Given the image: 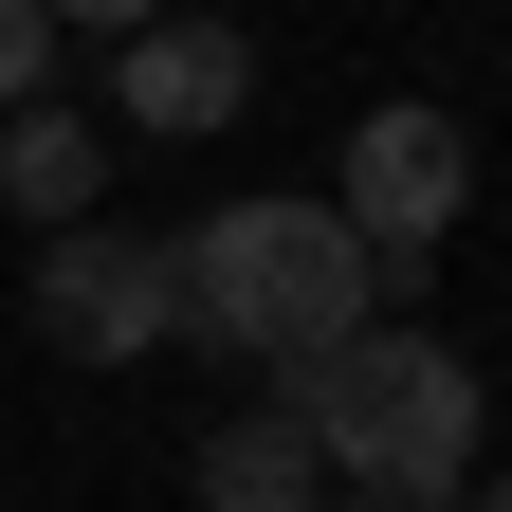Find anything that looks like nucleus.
Listing matches in <instances>:
<instances>
[{
    "mask_svg": "<svg viewBox=\"0 0 512 512\" xmlns=\"http://www.w3.org/2000/svg\"><path fill=\"white\" fill-rule=\"evenodd\" d=\"M238 92H256V37H238V19H128V37H110V110L147 128V147L238 128Z\"/></svg>",
    "mask_w": 512,
    "mask_h": 512,
    "instance_id": "39448f33",
    "label": "nucleus"
},
{
    "mask_svg": "<svg viewBox=\"0 0 512 512\" xmlns=\"http://www.w3.org/2000/svg\"><path fill=\"white\" fill-rule=\"evenodd\" d=\"M476 366L439 348V330H403V311H366V330L330 348V366H293V439H311V476L330 494H384V512H439L476 476Z\"/></svg>",
    "mask_w": 512,
    "mask_h": 512,
    "instance_id": "f257e3e1",
    "label": "nucleus"
},
{
    "mask_svg": "<svg viewBox=\"0 0 512 512\" xmlns=\"http://www.w3.org/2000/svg\"><path fill=\"white\" fill-rule=\"evenodd\" d=\"M330 512H384V494H330Z\"/></svg>",
    "mask_w": 512,
    "mask_h": 512,
    "instance_id": "9d476101",
    "label": "nucleus"
},
{
    "mask_svg": "<svg viewBox=\"0 0 512 512\" xmlns=\"http://www.w3.org/2000/svg\"><path fill=\"white\" fill-rule=\"evenodd\" d=\"M0 202H19L37 238H74V220L110 202V128H92V110H55V92H37V110H0Z\"/></svg>",
    "mask_w": 512,
    "mask_h": 512,
    "instance_id": "423d86ee",
    "label": "nucleus"
},
{
    "mask_svg": "<svg viewBox=\"0 0 512 512\" xmlns=\"http://www.w3.org/2000/svg\"><path fill=\"white\" fill-rule=\"evenodd\" d=\"M55 55H74V19H55V0H0V110H37Z\"/></svg>",
    "mask_w": 512,
    "mask_h": 512,
    "instance_id": "6e6552de",
    "label": "nucleus"
},
{
    "mask_svg": "<svg viewBox=\"0 0 512 512\" xmlns=\"http://www.w3.org/2000/svg\"><path fill=\"white\" fill-rule=\"evenodd\" d=\"M439 512H512V458H476V476H458V494H439Z\"/></svg>",
    "mask_w": 512,
    "mask_h": 512,
    "instance_id": "1a4fd4ad",
    "label": "nucleus"
},
{
    "mask_svg": "<svg viewBox=\"0 0 512 512\" xmlns=\"http://www.w3.org/2000/svg\"><path fill=\"white\" fill-rule=\"evenodd\" d=\"M202 512H330V476H311L293 421H220L202 439Z\"/></svg>",
    "mask_w": 512,
    "mask_h": 512,
    "instance_id": "0eeeda50",
    "label": "nucleus"
},
{
    "mask_svg": "<svg viewBox=\"0 0 512 512\" xmlns=\"http://www.w3.org/2000/svg\"><path fill=\"white\" fill-rule=\"evenodd\" d=\"M183 256V330H220L238 366H330L366 311H384V275H366V238L330 220V202H220L202 238H165Z\"/></svg>",
    "mask_w": 512,
    "mask_h": 512,
    "instance_id": "f03ea898",
    "label": "nucleus"
},
{
    "mask_svg": "<svg viewBox=\"0 0 512 512\" xmlns=\"http://www.w3.org/2000/svg\"><path fill=\"white\" fill-rule=\"evenodd\" d=\"M37 348L55 366H147L165 330H183V256L165 238H128V220H74V238H37Z\"/></svg>",
    "mask_w": 512,
    "mask_h": 512,
    "instance_id": "20e7f679",
    "label": "nucleus"
},
{
    "mask_svg": "<svg viewBox=\"0 0 512 512\" xmlns=\"http://www.w3.org/2000/svg\"><path fill=\"white\" fill-rule=\"evenodd\" d=\"M330 220L366 238V275L403 293L421 256H439V238L476 220V128L439 110V92H384V110L348 128V165H330Z\"/></svg>",
    "mask_w": 512,
    "mask_h": 512,
    "instance_id": "7ed1b4c3",
    "label": "nucleus"
}]
</instances>
